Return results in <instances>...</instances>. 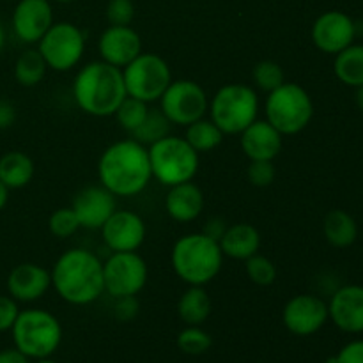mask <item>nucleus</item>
Returning a JSON list of instances; mask_svg holds the SVG:
<instances>
[{"mask_svg": "<svg viewBox=\"0 0 363 363\" xmlns=\"http://www.w3.org/2000/svg\"><path fill=\"white\" fill-rule=\"evenodd\" d=\"M98 179L116 197L140 195L152 179L147 147L135 138L110 144L99 156Z\"/></svg>", "mask_w": 363, "mask_h": 363, "instance_id": "f257e3e1", "label": "nucleus"}, {"mask_svg": "<svg viewBox=\"0 0 363 363\" xmlns=\"http://www.w3.org/2000/svg\"><path fill=\"white\" fill-rule=\"evenodd\" d=\"M50 275L60 300L74 307L94 303L105 293L103 261L85 248H69L59 255Z\"/></svg>", "mask_w": 363, "mask_h": 363, "instance_id": "f03ea898", "label": "nucleus"}, {"mask_svg": "<svg viewBox=\"0 0 363 363\" xmlns=\"http://www.w3.org/2000/svg\"><path fill=\"white\" fill-rule=\"evenodd\" d=\"M126 96L123 69L103 60L82 66L73 80V99L87 116L112 117Z\"/></svg>", "mask_w": 363, "mask_h": 363, "instance_id": "7ed1b4c3", "label": "nucleus"}, {"mask_svg": "<svg viewBox=\"0 0 363 363\" xmlns=\"http://www.w3.org/2000/svg\"><path fill=\"white\" fill-rule=\"evenodd\" d=\"M170 264L184 284L206 287L222 272V248L218 241L204 233L184 234L174 243Z\"/></svg>", "mask_w": 363, "mask_h": 363, "instance_id": "20e7f679", "label": "nucleus"}, {"mask_svg": "<svg viewBox=\"0 0 363 363\" xmlns=\"http://www.w3.org/2000/svg\"><path fill=\"white\" fill-rule=\"evenodd\" d=\"M14 347L30 360L50 358L62 342V326L52 312L45 308L20 311L13 328Z\"/></svg>", "mask_w": 363, "mask_h": 363, "instance_id": "39448f33", "label": "nucleus"}, {"mask_svg": "<svg viewBox=\"0 0 363 363\" xmlns=\"http://www.w3.org/2000/svg\"><path fill=\"white\" fill-rule=\"evenodd\" d=\"M147 151L152 179L158 181L162 186L170 188L188 183L197 176L201 158L184 137L167 135L165 138L149 145Z\"/></svg>", "mask_w": 363, "mask_h": 363, "instance_id": "423d86ee", "label": "nucleus"}, {"mask_svg": "<svg viewBox=\"0 0 363 363\" xmlns=\"http://www.w3.org/2000/svg\"><path fill=\"white\" fill-rule=\"evenodd\" d=\"M266 121L284 137L298 135L314 117V101L307 89L294 82H284L266 96Z\"/></svg>", "mask_w": 363, "mask_h": 363, "instance_id": "0eeeda50", "label": "nucleus"}, {"mask_svg": "<svg viewBox=\"0 0 363 363\" xmlns=\"http://www.w3.org/2000/svg\"><path fill=\"white\" fill-rule=\"evenodd\" d=\"M209 119L223 135H240L259 116V96L250 85L227 84L209 101Z\"/></svg>", "mask_w": 363, "mask_h": 363, "instance_id": "6e6552de", "label": "nucleus"}, {"mask_svg": "<svg viewBox=\"0 0 363 363\" xmlns=\"http://www.w3.org/2000/svg\"><path fill=\"white\" fill-rule=\"evenodd\" d=\"M126 94L144 103H155L172 82V71L167 60L158 53H144L135 57L123 67Z\"/></svg>", "mask_w": 363, "mask_h": 363, "instance_id": "1a4fd4ad", "label": "nucleus"}, {"mask_svg": "<svg viewBox=\"0 0 363 363\" xmlns=\"http://www.w3.org/2000/svg\"><path fill=\"white\" fill-rule=\"evenodd\" d=\"M39 53L48 69L66 73L78 66L85 53V35L80 27L69 21H53L38 43Z\"/></svg>", "mask_w": 363, "mask_h": 363, "instance_id": "9d476101", "label": "nucleus"}, {"mask_svg": "<svg viewBox=\"0 0 363 363\" xmlns=\"http://www.w3.org/2000/svg\"><path fill=\"white\" fill-rule=\"evenodd\" d=\"M158 101L169 123L183 128L206 117L209 108L208 94L194 80H172Z\"/></svg>", "mask_w": 363, "mask_h": 363, "instance_id": "9b49d317", "label": "nucleus"}, {"mask_svg": "<svg viewBox=\"0 0 363 363\" xmlns=\"http://www.w3.org/2000/svg\"><path fill=\"white\" fill-rule=\"evenodd\" d=\"M149 279L147 262L137 252H112L103 262L105 293L116 298L137 296Z\"/></svg>", "mask_w": 363, "mask_h": 363, "instance_id": "f8f14e48", "label": "nucleus"}, {"mask_svg": "<svg viewBox=\"0 0 363 363\" xmlns=\"http://www.w3.org/2000/svg\"><path fill=\"white\" fill-rule=\"evenodd\" d=\"M328 319V303L318 294H296L282 311L284 326L298 337L314 335Z\"/></svg>", "mask_w": 363, "mask_h": 363, "instance_id": "ddd939ff", "label": "nucleus"}, {"mask_svg": "<svg viewBox=\"0 0 363 363\" xmlns=\"http://www.w3.org/2000/svg\"><path fill=\"white\" fill-rule=\"evenodd\" d=\"M312 43L328 55H337L353 45L358 35V23L342 11H326L312 25Z\"/></svg>", "mask_w": 363, "mask_h": 363, "instance_id": "4468645a", "label": "nucleus"}, {"mask_svg": "<svg viewBox=\"0 0 363 363\" xmlns=\"http://www.w3.org/2000/svg\"><path fill=\"white\" fill-rule=\"evenodd\" d=\"M99 230L110 252H137L147 236L144 218L128 209H116Z\"/></svg>", "mask_w": 363, "mask_h": 363, "instance_id": "2eb2a0df", "label": "nucleus"}, {"mask_svg": "<svg viewBox=\"0 0 363 363\" xmlns=\"http://www.w3.org/2000/svg\"><path fill=\"white\" fill-rule=\"evenodd\" d=\"M52 25L53 9L50 0H20L14 6L11 27L25 45H38Z\"/></svg>", "mask_w": 363, "mask_h": 363, "instance_id": "dca6fc26", "label": "nucleus"}, {"mask_svg": "<svg viewBox=\"0 0 363 363\" xmlns=\"http://www.w3.org/2000/svg\"><path fill=\"white\" fill-rule=\"evenodd\" d=\"M71 209L80 222V229L99 230L117 209V197L101 184L87 186L74 195Z\"/></svg>", "mask_w": 363, "mask_h": 363, "instance_id": "f3484780", "label": "nucleus"}, {"mask_svg": "<svg viewBox=\"0 0 363 363\" xmlns=\"http://www.w3.org/2000/svg\"><path fill=\"white\" fill-rule=\"evenodd\" d=\"M98 52L103 62L123 69L142 53V39L130 25H110L99 35Z\"/></svg>", "mask_w": 363, "mask_h": 363, "instance_id": "a211bd4d", "label": "nucleus"}, {"mask_svg": "<svg viewBox=\"0 0 363 363\" xmlns=\"http://www.w3.org/2000/svg\"><path fill=\"white\" fill-rule=\"evenodd\" d=\"M330 321L346 333H363V286L337 287L328 301Z\"/></svg>", "mask_w": 363, "mask_h": 363, "instance_id": "6ab92c4d", "label": "nucleus"}, {"mask_svg": "<svg viewBox=\"0 0 363 363\" xmlns=\"http://www.w3.org/2000/svg\"><path fill=\"white\" fill-rule=\"evenodd\" d=\"M7 294L18 303H34L52 287V275L35 262H21L7 275Z\"/></svg>", "mask_w": 363, "mask_h": 363, "instance_id": "aec40b11", "label": "nucleus"}, {"mask_svg": "<svg viewBox=\"0 0 363 363\" xmlns=\"http://www.w3.org/2000/svg\"><path fill=\"white\" fill-rule=\"evenodd\" d=\"M240 144L250 162H273L282 151L284 135L266 119H255L240 133Z\"/></svg>", "mask_w": 363, "mask_h": 363, "instance_id": "412c9836", "label": "nucleus"}, {"mask_svg": "<svg viewBox=\"0 0 363 363\" xmlns=\"http://www.w3.org/2000/svg\"><path fill=\"white\" fill-rule=\"evenodd\" d=\"M204 204V194H202V190L194 181L170 186L169 191H167L165 211L174 222H194V220H197L202 215Z\"/></svg>", "mask_w": 363, "mask_h": 363, "instance_id": "4be33fe9", "label": "nucleus"}, {"mask_svg": "<svg viewBox=\"0 0 363 363\" xmlns=\"http://www.w3.org/2000/svg\"><path fill=\"white\" fill-rule=\"evenodd\" d=\"M218 243L223 257L234 259V261H247L252 255L259 254L261 234L252 223H233V225H227Z\"/></svg>", "mask_w": 363, "mask_h": 363, "instance_id": "5701e85b", "label": "nucleus"}, {"mask_svg": "<svg viewBox=\"0 0 363 363\" xmlns=\"http://www.w3.org/2000/svg\"><path fill=\"white\" fill-rule=\"evenodd\" d=\"M213 301L202 286H188L177 301V315L186 326H201L209 319Z\"/></svg>", "mask_w": 363, "mask_h": 363, "instance_id": "b1692460", "label": "nucleus"}, {"mask_svg": "<svg viewBox=\"0 0 363 363\" xmlns=\"http://www.w3.org/2000/svg\"><path fill=\"white\" fill-rule=\"evenodd\" d=\"M35 172L34 162L23 151H9L0 156V181L9 190H20L32 181Z\"/></svg>", "mask_w": 363, "mask_h": 363, "instance_id": "393cba45", "label": "nucleus"}, {"mask_svg": "<svg viewBox=\"0 0 363 363\" xmlns=\"http://www.w3.org/2000/svg\"><path fill=\"white\" fill-rule=\"evenodd\" d=\"M323 234L335 248H347L357 241V220L344 209H332L323 220Z\"/></svg>", "mask_w": 363, "mask_h": 363, "instance_id": "a878e982", "label": "nucleus"}, {"mask_svg": "<svg viewBox=\"0 0 363 363\" xmlns=\"http://www.w3.org/2000/svg\"><path fill=\"white\" fill-rule=\"evenodd\" d=\"M333 73L347 87L363 85V45H350L339 52L333 60Z\"/></svg>", "mask_w": 363, "mask_h": 363, "instance_id": "bb28decb", "label": "nucleus"}, {"mask_svg": "<svg viewBox=\"0 0 363 363\" xmlns=\"http://www.w3.org/2000/svg\"><path fill=\"white\" fill-rule=\"evenodd\" d=\"M48 66L38 48H28L14 62V80L21 87H35L43 82Z\"/></svg>", "mask_w": 363, "mask_h": 363, "instance_id": "cd10ccee", "label": "nucleus"}, {"mask_svg": "<svg viewBox=\"0 0 363 363\" xmlns=\"http://www.w3.org/2000/svg\"><path fill=\"white\" fill-rule=\"evenodd\" d=\"M225 135L222 133L218 126L213 123L211 119H202L195 121L190 126H186V133H184V140L201 155V152H209L213 149L218 147L223 142Z\"/></svg>", "mask_w": 363, "mask_h": 363, "instance_id": "c85d7f7f", "label": "nucleus"}, {"mask_svg": "<svg viewBox=\"0 0 363 363\" xmlns=\"http://www.w3.org/2000/svg\"><path fill=\"white\" fill-rule=\"evenodd\" d=\"M170 126L172 124L163 116L162 110H149L144 123L131 133V138H135L137 142L144 144L145 147H149L151 144H155V142L162 140L167 135H170Z\"/></svg>", "mask_w": 363, "mask_h": 363, "instance_id": "c756f323", "label": "nucleus"}, {"mask_svg": "<svg viewBox=\"0 0 363 363\" xmlns=\"http://www.w3.org/2000/svg\"><path fill=\"white\" fill-rule=\"evenodd\" d=\"M147 103L131 98V96H126L124 101L119 105V108L116 110L113 117H116L117 124H119L126 133L131 135L142 123H144V119L147 117Z\"/></svg>", "mask_w": 363, "mask_h": 363, "instance_id": "7c9ffc66", "label": "nucleus"}, {"mask_svg": "<svg viewBox=\"0 0 363 363\" xmlns=\"http://www.w3.org/2000/svg\"><path fill=\"white\" fill-rule=\"evenodd\" d=\"M245 262V273H247L248 280L259 287H269L275 284L277 280V266L273 264L272 259L264 257L261 254L252 255Z\"/></svg>", "mask_w": 363, "mask_h": 363, "instance_id": "2f4dec72", "label": "nucleus"}, {"mask_svg": "<svg viewBox=\"0 0 363 363\" xmlns=\"http://www.w3.org/2000/svg\"><path fill=\"white\" fill-rule=\"evenodd\" d=\"M252 80H254L257 89L264 92H272L286 82V77H284V69L279 62H275V60H261L252 69Z\"/></svg>", "mask_w": 363, "mask_h": 363, "instance_id": "473e14b6", "label": "nucleus"}, {"mask_svg": "<svg viewBox=\"0 0 363 363\" xmlns=\"http://www.w3.org/2000/svg\"><path fill=\"white\" fill-rule=\"evenodd\" d=\"M213 339L201 326H186L177 335V347L186 354H202L211 347Z\"/></svg>", "mask_w": 363, "mask_h": 363, "instance_id": "72a5a7b5", "label": "nucleus"}, {"mask_svg": "<svg viewBox=\"0 0 363 363\" xmlns=\"http://www.w3.org/2000/svg\"><path fill=\"white\" fill-rule=\"evenodd\" d=\"M78 229H80V222L71 208H59L50 215L48 230L59 240L71 238Z\"/></svg>", "mask_w": 363, "mask_h": 363, "instance_id": "f704fd0d", "label": "nucleus"}, {"mask_svg": "<svg viewBox=\"0 0 363 363\" xmlns=\"http://www.w3.org/2000/svg\"><path fill=\"white\" fill-rule=\"evenodd\" d=\"M105 14L110 25H130L135 18L133 0H108Z\"/></svg>", "mask_w": 363, "mask_h": 363, "instance_id": "c9c22d12", "label": "nucleus"}, {"mask_svg": "<svg viewBox=\"0 0 363 363\" xmlns=\"http://www.w3.org/2000/svg\"><path fill=\"white\" fill-rule=\"evenodd\" d=\"M247 177L250 184L257 188H266L273 184L277 177V170L273 162H250L247 169Z\"/></svg>", "mask_w": 363, "mask_h": 363, "instance_id": "e433bc0d", "label": "nucleus"}, {"mask_svg": "<svg viewBox=\"0 0 363 363\" xmlns=\"http://www.w3.org/2000/svg\"><path fill=\"white\" fill-rule=\"evenodd\" d=\"M18 314H20L18 301L9 294H0V333L11 332Z\"/></svg>", "mask_w": 363, "mask_h": 363, "instance_id": "4c0bfd02", "label": "nucleus"}, {"mask_svg": "<svg viewBox=\"0 0 363 363\" xmlns=\"http://www.w3.org/2000/svg\"><path fill=\"white\" fill-rule=\"evenodd\" d=\"M140 312V303H138L137 296H123L116 298V305H113V314L119 321L128 323L133 321Z\"/></svg>", "mask_w": 363, "mask_h": 363, "instance_id": "58836bf2", "label": "nucleus"}, {"mask_svg": "<svg viewBox=\"0 0 363 363\" xmlns=\"http://www.w3.org/2000/svg\"><path fill=\"white\" fill-rule=\"evenodd\" d=\"M325 363H363V340L346 344L335 357H330Z\"/></svg>", "mask_w": 363, "mask_h": 363, "instance_id": "ea45409f", "label": "nucleus"}, {"mask_svg": "<svg viewBox=\"0 0 363 363\" xmlns=\"http://www.w3.org/2000/svg\"><path fill=\"white\" fill-rule=\"evenodd\" d=\"M16 121V108L7 99H0V131L11 128Z\"/></svg>", "mask_w": 363, "mask_h": 363, "instance_id": "a19ab883", "label": "nucleus"}, {"mask_svg": "<svg viewBox=\"0 0 363 363\" xmlns=\"http://www.w3.org/2000/svg\"><path fill=\"white\" fill-rule=\"evenodd\" d=\"M225 229H227L225 220L218 218V216H213V218H209L208 222H206V225H204V229H202V233L208 234V236L213 238V240L220 241V238L223 236Z\"/></svg>", "mask_w": 363, "mask_h": 363, "instance_id": "79ce46f5", "label": "nucleus"}, {"mask_svg": "<svg viewBox=\"0 0 363 363\" xmlns=\"http://www.w3.org/2000/svg\"><path fill=\"white\" fill-rule=\"evenodd\" d=\"M0 363H28V358L13 347V350L0 351Z\"/></svg>", "mask_w": 363, "mask_h": 363, "instance_id": "37998d69", "label": "nucleus"}, {"mask_svg": "<svg viewBox=\"0 0 363 363\" xmlns=\"http://www.w3.org/2000/svg\"><path fill=\"white\" fill-rule=\"evenodd\" d=\"M9 188L0 181V211L7 206V201H9Z\"/></svg>", "mask_w": 363, "mask_h": 363, "instance_id": "c03bdc74", "label": "nucleus"}, {"mask_svg": "<svg viewBox=\"0 0 363 363\" xmlns=\"http://www.w3.org/2000/svg\"><path fill=\"white\" fill-rule=\"evenodd\" d=\"M354 101H357V106L363 112V85L354 89Z\"/></svg>", "mask_w": 363, "mask_h": 363, "instance_id": "a18cd8bd", "label": "nucleus"}, {"mask_svg": "<svg viewBox=\"0 0 363 363\" xmlns=\"http://www.w3.org/2000/svg\"><path fill=\"white\" fill-rule=\"evenodd\" d=\"M4 45H6V30H4V25L0 23V53H2Z\"/></svg>", "mask_w": 363, "mask_h": 363, "instance_id": "49530a36", "label": "nucleus"}, {"mask_svg": "<svg viewBox=\"0 0 363 363\" xmlns=\"http://www.w3.org/2000/svg\"><path fill=\"white\" fill-rule=\"evenodd\" d=\"M38 363H57V362L50 360V358H43V360H38Z\"/></svg>", "mask_w": 363, "mask_h": 363, "instance_id": "de8ad7c7", "label": "nucleus"}, {"mask_svg": "<svg viewBox=\"0 0 363 363\" xmlns=\"http://www.w3.org/2000/svg\"><path fill=\"white\" fill-rule=\"evenodd\" d=\"M53 2H59V4H69V2H74V0H53Z\"/></svg>", "mask_w": 363, "mask_h": 363, "instance_id": "09e8293b", "label": "nucleus"}]
</instances>
